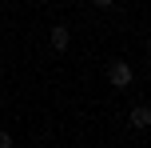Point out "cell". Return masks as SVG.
I'll use <instances>...</instances> for the list:
<instances>
[{
    "label": "cell",
    "mask_w": 151,
    "mask_h": 148,
    "mask_svg": "<svg viewBox=\"0 0 151 148\" xmlns=\"http://www.w3.org/2000/svg\"><path fill=\"white\" fill-rule=\"evenodd\" d=\"M131 80H135V72H131L127 60H115L111 68H107V84H111V88H127Z\"/></svg>",
    "instance_id": "obj_1"
},
{
    "label": "cell",
    "mask_w": 151,
    "mask_h": 148,
    "mask_svg": "<svg viewBox=\"0 0 151 148\" xmlns=\"http://www.w3.org/2000/svg\"><path fill=\"white\" fill-rule=\"evenodd\" d=\"M68 44H72L68 28H64V24H56V28H52V48H56V52H68Z\"/></svg>",
    "instance_id": "obj_2"
},
{
    "label": "cell",
    "mask_w": 151,
    "mask_h": 148,
    "mask_svg": "<svg viewBox=\"0 0 151 148\" xmlns=\"http://www.w3.org/2000/svg\"><path fill=\"white\" fill-rule=\"evenodd\" d=\"M131 124H135V128H147L151 124V108H147V104H135V108H131Z\"/></svg>",
    "instance_id": "obj_3"
},
{
    "label": "cell",
    "mask_w": 151,
    "mask_h": 148,
    "mask_svg": "<svg viewBox=\"0 0 151 148\" xmlns=\"http://www.w3.org/2000/svg\"><path fill=\"white\" fill-rule=\"evenodd\" d=\"M115 0H91V8H111Z\"/></svg>",
    "instance_id": "obj_4"
},
{
    "label": "cell",
    "mask_w": 151,
    "mask_h": 148,
    "mask_svg": "<svg viewBox=\"0 0 151 148\" xmlns=\"http://www.w3.org/2000/svg\"><path fill=\"white\" fill-rule=\"evenodd\" d=\"M0 148H12V136L8 132H0Z\"/></svg>",
    "instance_id": "obj_5"
}]
</instances>
